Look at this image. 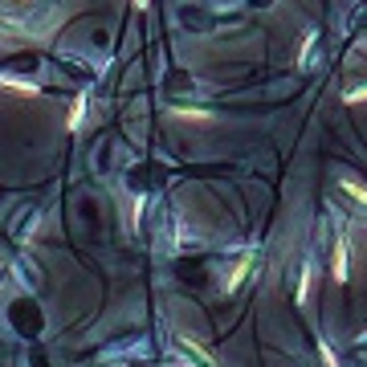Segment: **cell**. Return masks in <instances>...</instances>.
<instances>
[{
    "label": "cell",
    "mask_w": 367,
    "mask_h": 367,
    "mask_svg": "<svg viewBox=\"0 0 367 367\" xmlns=\"http://www.w3.org/2000/svg\"><path fill=\"white\" fill-rule=\"evenodd\" d=\"M82 119H86V94H78V98H74V110H70V131H78V127H82Z\"/></svg>",
    "instance_id": "5b68a950"
},
{
    "label": "cell",
    "mask_w": 367,
    "mask_h": 367,
    "mask_svg": "<svg viewBox=\"0 0 367 367\" xmlns=\"http://www.w3.org/2000/svg\"><path fill=\"white\" fill-rule=\"evenodd\" d=\"M347 257H351V245H347V237H339L335 241V253H330V277L335 281H347V274H351L347 270Z\"/></svg>",
    "instance_id": "6da1fadb"
},
{
    "label": "cell",
    "mask_w": 367,
    "mask_h": 367,
    "mask_svg": "<svg viewBox=\"0 0 367 367\" xmlns=\"http://www.w3.org/2000/svg\"><path fill=\"white\" fill-rule=\"evenodd\" d=\"M347 102H367V86H359V90L347 94Z\"/></svg>",
    "instance_id": "9c48e42d"
},
{
    "label": "cell",
    "mask_w": 367,
    "mask_h": 367,
    "mask_svg": "<svg viewBox=\"0 0 367 367\" xmlns=\"http://www.w3.org/2000/svg\"><path fill=\"white\" fill-rule=\"evenodd\" d=\"M343 192H347V196H351V200H359V204H364L367 208V184H359V180H351V176H343Z\"/></svg>",
    "instance_id": "3957f363"
},
{
    "label": "cell",
    "mask_w": 367,
    "mask_h": 367,
    "mask_svg": "<svg viewBox=\"0 0 367 367\" xmlns=\"http://www.w3.org/2000/svg\"><path fill=\"white\" fill-rule=\"evenodd\" d=\"M319 351H322V364H326V367H339V359H335V347H330L326 339L319 343Z\"/></svg>",
    "instance_id": "ba28073f"
},
{
    "label": "cell",
    "mask_w": 367,
    "mask_h": 367,
    "mask_svg": "<svg viewBox=\"0 0 367 367\" xmlns=\"http://www.w3.org/2000/svg\"><path fill=\"white\" fill-rule=\"evenodd\" d=\"M310 286H315V266H306L302 277H298V294H294V302H306L310 298Z\"/></svg>",
    "instance_id": "277c9868"
},
{
    "label": "cell",
    "mask_w": 367,
    "mask_h": 367,
    "mask_svg": "<svg viewBox=\"0 0 367 367\" xmlns=\"http://www.w3.org/2000/svg\"><path fill=\"white\" fill-rule=\"evenodd\" d=\"M176 115H180V119H196V123H208V119H212L208 110H192V106H176Z\"/></svg>",
    "instance_id": "8992f818"
},
{
    "label": "cell",
    "mask_w": 367,
    "mask_h": 367,
    "mask_svg": "<svg viewBox=\"0 0 367 367\" xmlns=\"http://www.w3.org/2000/svg\"><path fill=\"white\" fill-rule=\"evenodd\" d=\"M147 4H151V0H135V8H147Z\"/></svg>",
    "instance_id": "30bf717a"
},
{
    "label": "cell",
    "mask_w": 367,
    "mask_h": 367,
    "mask_svg": "<svg viewBox=\"0 0 367 367\" xmlns=\"http://www.w3.org/2000/svg\"><path fill=\"white\" fill-rule=\"evenodd\" d=\"M4 86H12V90H21V94H37V86L33 82H17V78H0Z\"/></svg>",
    "instance_id": "52a82bcc"
},
{
    "label": "cell",
    "mask_w": 367,
    "mask_h": 367,
    "mask_svg": "<svg viewBox=\"0 0 367 367\" xmlns=\"http://www.w3.org/2000/svg\"><path fill=\"white\" fill-rule=\"evenodd\" d=\"M249 266H253V257H249V253H245V257H241V261H237V266H232L229 281H225V294H232V290H237V286H241V281H245V274H249Z\"/></svg>",
    "instance_id": "7a4b0ae2"
}]
</instances>
